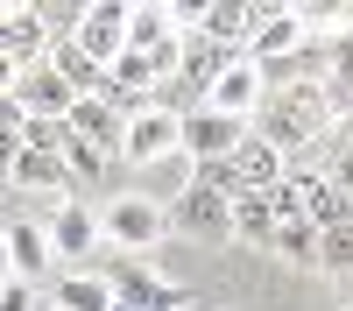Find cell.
Segmentation results:
<instances>
[{"mask_svg": "<svg viewBox=\"0 0 353 311\" xmlns=\"http://www.w3.org/2000/svg\"><path fill=\"white\" fill-rule=\"evenodd\" d=\"M176 141H184V156H191V163H226V156L248 141V121H226V113L205 106V113H191V121L176 128Z\"/></svg>", "mask_w": 353, "mask_h": 311, "instance_id": "obj_10", "label": "cell"}, {"mask_svg": "<svg viewBox=\"0 0 353 311\" xmlns=\"http://www.w3.org/2000/svg\"><path fill=\"white\" fill-rule=\"evenodd\" d=\"M304 219L318 226V234H332V226H346L353 219V198L325 177V170H318V177H311V198H304Z\"/></svg>", "mask_w": 353, "mask_h": 311, "instance_id": "obj_22", "label": "cell"}, {"mask_svg": "<svg viewBox=\"0 0 353 311\" xmlns=\"http://www.w3.org/2000/svg\"><path fill=\"white\" fill-rule=\"evenodd\" d=\"M269 254H283L290 269H318V226H311V219H283Z\"/></svg>", "mask_w": 353, "mask_h": 311, "instance_id": "obj_23", "label": "cell"}, {"mask_svg": "<svg viewBox=\"0 0 353 311\" xmlns=\"http://www.w3.org/2000/svg\"><path fill=\"white\" fill-rule=\"evenodd\" d=\"M14 276V262H8V241H0V283H8Z\"/></svg>", "mask_w": 353, "mask_h": 311, "instance_id": "obj_28", "label": "cell"}, {"mask_svg": "<svg viewBox=\"0 0 353 311\" xmlns=\"http://www.w3.org/2000/svg\"><path fill=\"white\" fill-rule=\"evenodd\" d=\"M311 50V14L304 8H261L254 14V36H248V57L254 64H283V57Z\"/></svg>", "mask_w": 353, "mask_h": 311, "instance_id": "obj_5", "label": "cell"}, {"mask_svg": "<svg viewBox=\"0 0 353 311\" xmlns=\"http://www.w3.org/2000/svg\"><path fill=\"white\" fill-rule=\"evenodd\" d=\"M50 311H113V290L99 269H64L50 276Z\"/></svg>", "mask_w": 353, "mask_h": 311, "instance_id": "obj_15", "label": "cell"}, {"mask_svg": "<svg viewBox=\"0 0 353 311\" xmlns=\"http://www.w3.org/2000/svg\"><path fill=\"white\" fill-rule=\"evenodd\" d=\"M71 43H78L85 57H92L99 71H106L113 57L128 50V0H92V8H85V28H78Z\"/></svg>", "mask_w": 353, "mask_h": 311, "instance_id": "obj_11", "label": "cell"}, {"mask_svg": "<svg viewBox=\"0 0 353 311\" xmlns=\"http://www.w3.org/2000/svg\"><path fill=\"white\" fill-rule=\"evenodd\" d=\"M57 163H64L71 191H99V184H113V156H106V149H92V141H78V134H71V149L57 156Z\"/></svg>", "mask_w": 353, "mask_h": 311, "instance_id": "obj_21", "label": "cell"}, {"mask_svg": "<svg viewBox=\"0 0 353 311\" xmlns=\"http://www.w3.org/2000/svg\"><path fill=\"white\" fill-rule=\"evenodd\" d=\"M43 311H50V304H43Z\"/></svg>", "mask_w": 353, "mask_h": 311, "instance_id": "obj_30", "label": "cell"}, {"mask_svg": "<svg viewBox=\"0 0 353 311\" xmlns=\"http://www.w3.org/2000/svg\"><path fill=\"white\" fill-rule=\"evenodd\" d=\"M176 128L184 121H170V113H134V121L121 128V156L113 163H134V170H156V163H170V156H184V141H176Z\"/></svg>", "mask_w": 353, "mask_h": 311, "instance_id": "obj_6", "label": "cell"}, {"mask_svg": "<svg viewBox=\"0 0 353 311\" xmlns=\"http://www.w3.org/2000/svg\"><path fill=\"white\" fill-rule=\"evenodd\" d=\"M163 219H170V234H191V241H233V205L219 191H198V184L184 198H170Z\"/></svg>", "mask_w": 353, "mask_h": 311, "instance_id": "obj_7", "label": "cell"}, {"mask_svg": "<svg viewBox=\"0 0 353 311\" xmlns=\"http://www.w3.org/2000/svg\"><path fill=\"white\" fill-rule=\"evenodd\" d=\"M8 184L14 191H43V198H57V205H71V177H64V163H57V156H36V149H21L14 156V170H8Z\"/></svg>", "mask_w": 353, "mask_h": 311, "instance_id": "obj_17", "label": "cell"}, {"mask_svg": "<svg viewBox=\"0 0 353 311\" xmlns=\"http://www.w3.org/2000/svg\"><path fill=\"white\" fill-rule=\"evenodd\" d=\"M128 50H141V57H163V50H176V8L134 0V8H128Z\"/></svg>", "mask_w": 353, "mask_h": 311, "instance_id": "obj_16", "label": "cell"}, {"mask_svg": "<svg viewBox=\"0 0 353 311\" xmlns=\"http://www.w3.org/2000/svg\"><path fill=\"white\" fill-rule=\"evenodd\" d=\"M297 163H311V170H325V177L353 198V121H332L325 128V141H318L311 156H297Z\"/></svg>", "mask_w": 353, "mask_h": 311, "instance_id": "obj_19", "label": "cell"}, {"mask_svg": "<svg viewBox=\"0 0 353 311\" xmlns=\"http://www.w3.org/2000/svg\"><path fill=\"white\" fill-rule=\"evenodd\" d=\"M14 78H21V64H14V57H0V99H14Z\"/></svg>", "mask_w": 353, "mask_h": 311, "instance_id": "obj_27", "label": "cell"}, {"mask_svg": "<svg viewBox=\"0 0 353 311\" xmlns=\"http://www.w3.org/2000/svg\"><path fill=\"white\" fill-rule=\"evenodd\" d=\"M113 311H134V304H113Z\"/></svg>", "mask_w": 353, "mask_h": 311, "instance_id": "obj_29", "label": "cell"}, {"mask_svg": "<svg viewBox=\"0 0 353 311\" xmlns=\"http://www.w3.org/2000/svg\"><path fill=\"white\" fill-rule=\"evenodd\" d=\"M36 14H43V36H50V43H71L78 28H85V8H78V0H50V8H36Z\"/></svg>", "mask_w": 353, "mask_h": 311, "instance_id": "obj_25", "label": "cell"}, {"mask_svg": "<svg viewBox=\"0 0 353 311\" xmlns=\"http://www.w3.org/2000/svg\"><path fill=\"white\" fill-rule=\"evenodd\" d=\"M14 106L28 113V121H71L78 92H71V85L57 78V71H50V57H43V64H28V71L14 78Z\"/></svg>", "mask_w": 353, "mask_h": 311, "instance_id": "obj_9", "label": "cell"}, {"mask_svg": "<svg viewBox=\"0 0 353 311\" xmlns=\"http://www.w3.org/2000/svg\"><path fill=\"white\" fill-rule=\"evenodd\" d=\"M43 234H50V254H57V262H99V248H106L99 205H85V198L57 205V212L43 219Z\"/></svg>", "mask_w": 353, "mask_h": 311, "instance_id": "obj_4", "label": "cell"}, {"mask_svg": "<svg viewBox=\"0 0 353 311\" xmlns=\"http://www.w3.org/2000/svg\"><path fill=\"white\" fill-rule=\"evenodd\" d=\"M318 269L353 283V219H346V226H332V234H318Z\"/></svg>", "mask_w": 353, "mask_h": 311, "instance_id": "obj_24", "label": "cell"}, {"mask_svg": "<svg viewBox=\"0 0 353 311\" xmlns=\"http://www.w3.org/2000/svg\"><path fill=\"white\" fill-rule=\"evenodd\" d=\"M0 241H8V262H14V276L21 283H43L57 276V254H50V234H43V219H8L0 226Z\"/></svg>", "mask_w": 353, "mask_h": 311, "instance_id": "obj_12", "label": "cell"}, {"mask_svg": "<svg viewBox=\"0 0 353 311\" xmlns=\"http://www.w3.org/2000/svg\"><path fill=\"white\" fill-rule=\"evenodd\" d=\"M261 99H269V85H261V64H254L248 50L233 57V64L212 78V92H205V106H212V113H226V121H254V113H261Z\"/></svg>", "mask_w": 353, "mask_h": 311, "instance_id": "obj_8", "label": "cell"}, {"mask_svg": "<svg viewBox=\"0 0 353 311\" xmlns=\"http://www.w3.org/2000/svg\"><path fill=\"white\" fill-rule=\"evenodd\" d=\"M226 163H233V184H241V198H248V191H276L283 170H290V156L276 149V141H261L254 128H248V141H241Z\"/></svg>", "mask_w": 353, "mask_h": 311, "instance_id": "obj_14", "label": "cell"}, {"mask_svg": "<svg viewBox=\"0 0 353 311\" xmlns=\"http://www.w3.org/2000/svg\"><path fill=\"white\" fill-rule=\"evenodd\" d=\"M99 226H106V248H121V254H141V248H156L170 234L163 205H149L141 191H113L99 205Z\"/></svg>", "mask_w": 353, "mask_h": 311, "instance_id": "obj_2", "label": "cell"}, {"mask_svg": "<svg viewBox=\"0 0 353 311\" xmlns=\"http://www.w3.org/2000/svg\"><path fill=\"white\" fill-rule=\"evenodd\" d=\"M113 304H134V311H184V290L176 283H163L149 262H134V254H113V262H99Z\"/></svg>", "mask_w": 353, "mask_h": 311, "instance_id": "obj_3", "label": "cell"}, {"mask_svg": "<svg viewBox=\"0 0 353 311\" xmlns=\"http://www.w3.org/2000/svg\"><path fill=\"white\" fill-rule=\"evenodd\" d=\"M0 57H14V64H43L50 57V36H43V14L28 8V0H8L0 8Z\"/></svg>", "mask_w": 353, "mask_h": 311, "instance_id": "obj_13", "label": "cell"}, {"mask_svg": "<svg viewBox=\"0 0 353 311\" xmlns=\"http://www.w3.org/2000/svg\"><path fill=\"white\" fill-rule=\"evenodd\" d=\"M261 141H276V149L297 163V156H311L318 141H325V128H332V106H325V92L318 85H283V92H269L261 99V113L248 121Z\"/></svg>", "mask_w": 353, "mask_h": 311, "instance_id": "obj_1", "label": "cell"}, {"mask_svg": "<svg viewBox=\"0 0 353 311\" xmlns=\"http://www.w3.org/2000/svg\"><path fill=\"white\" fill-rule=\"evenodd\" d=\"M276 205L261 191H248V198H233V241H248V248H276Z\"/></svg>", "mask_w": 353, "mask_h": 311, "instance_id": "obj_20", "label": "cell"}, {"mask_svg": "<svg viewBox=\"0 0 353 311\" xmlns=\"http://www.w3.org/2000/svg\"><path fill=\"white\" fill-rule=\"evenodd\" d=\"M121 128H128V121H121V113H113L99 92H85V99L71 106V134L92 141V149H106V156H121Z\"/></svg>", "mask_w": 353, "mask_h": 311, "instance_id": "obj_18", "label": "cell"}, {"mask_svg": "<svg viewBox=\"0 0 353 311\" xmlns=\"http://www.w3.org/2000/svg\"><path fill=\"white\" fill-rule=\"evenodd\" d=\"M0 311H43V290L21 283V276H8V283H0Z\"/></svg>", "mask_w": 353, "mask_h": 311, "instance_id": "obj_26", "label": "cell"}]
</instances>
